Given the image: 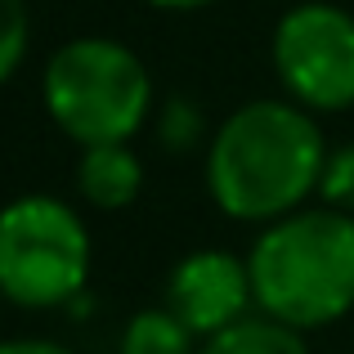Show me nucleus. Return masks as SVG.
Masks as SVG:
<instances>
[{
  "label": "nucleus",
  "instance_id": "f257e3e1",
  "mask_svg": "<svg viewBox=\"0 0 354 354\" xmlns=\"http://www.w3.org/2000/svg\"><path fill=\"white\" fill-rule=\"evenodd\" d=\"M328 144L296 99H251L207 139V193L229 220L274 225L319 193Z\"/></svg>",
  "mask_w": 354,
  "mask_h": 354
},
{
  "label": "nucleus",
  "instance_id": "f03ea898",
  "mask_svg": "<svg viewBox=\"0 0 354 354\" xmlns=\"http://www.w3.org/2000/svg\"><path fill=\"white\" fill-rule=\"evenodd\" d=\"M256 310L310 332L354 310V216L301 207L260 229L247 251Z\"/></svg>",
  "mask_w": 354,
  "mask_h": 354
},
{
  "label": "nucleus",
  "instance_id": "7ed1b4c3",
  "mask_svg": "<svg viewBox=\"0 0 354 354\" xmlns=\"http://www.w3.org/2000/svg\"><path fill=\"white\" fill-rule=\"evenodd\" d=\"M41 99L72 144H130L153 113V77L130 45L113 36H77L50 54Z\"/></svg>",
  "mask_w": 354,
  "mask_h": 354
},
{
  "label": "nucleus",
  "instance_id": "20e7f679",
  "mask_svg": "<svg viewBox=\"0 0 354 354\" xmlns=\"http://www.w3.org/2000/svg\"><path fill=\"white\" fill-rule=\"evenodd\" d=\"M90 229L63 198L23 193L0 207V296L18 310H59L86 292Z\"/></svg>",
  "mask_w": 354,
  "mask_h": 354
},
{
  "label": "nucleus",
  "instance_id": "39448f33",
  "mask_svg": "<svg viewBox=\"0 0 354 354\" xmlns=\"http://www.w3.org/2000/svg\"><path fill=\"white\" fill-rule=\"evenodd\" d=\"M274 72L287 99L310 113L354 108V14L341 5L305 0L274 27Z\"/></svg>",
  "mask_w": 354,
  "mask_h": 354
},
{
  "label": "nucleus",
  "instance_id": "423d86ee",
  "mask_svg": "<svg viewBox=\"0 0 354 354\" xmlns=\"http://www.w3.org/2000/svg\"><path fill=\"white\" fill-rule=\"evenodd\" d=\"M251 305H256V292H251L247 260L207 247V251H189L184 260L171 265L166 310L180 314L193 337H211V332L238 323L242 314H251Z\"/></svg>",
  "mask_w": 354,
  "mask_h": 354
},
{
  "label": "nucleus",
  "instance_id": "0eeeda50",
  "mask_svg": "<svg viewBox=\"0 0 354 354\" xmlns=\"http://www.w3.org/2000/svg\"><path fill=\"white\" fill-rule=\"evenodd\" d=\"M77 193L95 211H126L144 193V162L130 144H90L77 162Z\"/></svg>",
  "mask_w": 354,
  "mask_h": 354
},
{
  "label": "nucleus",
  "instance_id": "6e6552de",
  "mask_svg": "<svg viewBox=\"0 0 354 354\" xmlns=\"http://www.w3.org/2000/svg\"><path fill=\"white\" fill-rule=\"evenodd\" d=\"M198 354H310L305 332L292 323H278L269 314H242L238 323L202 337Z\"/></svg>",
  "mask_w": 354,
  "mask_h": 354
},
{
  "label": "nucleus",
  "instance_id": "1a4fd4ad",
  "mask_svg": "<svg viewBox=\"0 0 354 354\" xmlns=\"http://www.w3.org/2000/svg\"><path fill=\"white\" fill-rule=\"evenodd\" d=\"M121 354H198L193 332L184 328L180 314L162 310H139L121 332Z\"/></svg>",
  "mask_w": 354,
  "mask_h": 354
},
{
  "label": "nucleus",
  "instance_id": "9d476101",
  "mask_svg": "<svg viewBox=\"0 0 354 354\" xmlns=\"http://www.w3.org/2000/svg\"><path fill=\"white\" fill-rule=\"evenodd\" d=\"M157 139H162L166 153H189L207 139V113H202L198 99L171 95L157 108Z\"/></svg>",
  "mask_w": 354,
  "mask_h": 354
},
{
  "label": "nucleus",
  "instance_id": "9b49d317",
  "mask_svg": "<svg viewBox=\"0 0 354 354\" xmlns=\"http://www.w3.org/2000/svg\"><path fill=\"white\" fill-rule=\"evenodd\" d=\"M27 45H32V18L27 0H0V86L23 68Z\"/></svg>",
  "mask_w": 354,
  "mask_h": 354
},
{
  "label": "nucleus",
  "instance_id": "f8f14e48",
  "mask_svg": "<svg viewBox=\"0 0 354 354\" xmlns=\"http://www.w3.org/2000/svg\"><path fill=\"white\" fill-rule=\"evenodd\" d=\"M319 198L328 207L354 216V144H341L328 153V166H323V180H319Z\"/></svg>",
  "mask_w": 354,
  "mask_h": 354
},
{
  "label": "nucleus",
  "instance_id": "ddd939ff",
  "mask_svg": "<svg viewBox=\"0 0 354 354\" xmlns=\"http://www.w3.org/2000/svg\"><path fill=\"white\" fill-rule=\"evenodd\" d=\"M0 354H77V350H68L63 341H50V337H14V341H0Z\"/></svg>",
  "mask_w": 354,
  "mask_h": 354
},
{
  "label": "nucleus",
  "instance_id": "4468645a",
  "mask_svg": "<svg viewBox=\"0 0 354 354\" xmlns=\"http://www.w3.org/2000/svg\"><path fill=\"white\" fill-rule=\"evenodd\" d=\"M157 9H202V5H216V0H148Z\"/></svg>",
  "mask_w": 354,
  "mask_h": 354
},
{
  "label": "nucleus",
  "instance_id": "2eb2a0df",
  "mask_svg": "<svg viewBox=\"0 0 354 354\" xmlns=\"http://www.w3.org/2000/svg\"><path fill=\"white\" fill-rule=\"evenodd\" d=\"M0 310H5V296H0Z\"/></svg>",
  "mask_w": 354,
  "mask_h": 354
}]
</instances>
